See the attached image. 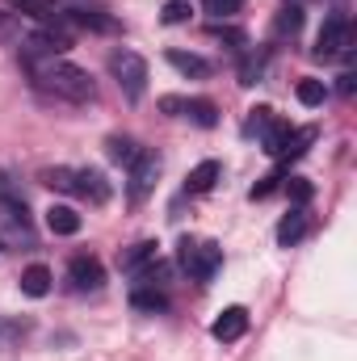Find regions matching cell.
<instances>
[{
    "label": "cell",
    "mask_w": 357,
    "mask_h": 361,
    "mask_svg": "<svg viewBox=\"0 0 357 361\" xmlns=\"http://www.w3.org/2000/svg\"><path fill=\"white\" fill-rule=\"evenodd\" d=\"M68 25H80V30H89V34H118L122 30V21L118 17H109V13H101V8H85V4H76V8H63L59 13Z\"/></svg>",
    "instance_id": "8fae6325"
},
{
    "label": "cell",
    "mask_w": 357,
    "mask_h": 361,
    "mask_svg": "<svg viewBox=\"0 0 357 361\" xmlns=\"http://www.w3.org/2000/svg\"><path fill=\"white\" fill-rule=\"evenodd\" d=\"M4 4L17 13H30V17H51V8H55V0H4Z\"/></svg>",
    "instance_id": "83f0119b"
},
{
    "label": "cell",
    "mask_w": 357,
    "mask_h": 361,
    "mask_svg": "<svg viewBox=\"0 0 357 361\" xmlns=\"http://www.w3.org/2000/svg\"><path fill=\"white\" fill-rule=\"evenodd\" d=\"M337 89L345 92V97H353V89H357V76H353V72H345V76H341V85H337Z\"/></svg>",
    "instance_id": "d6a6232c"
},
{
    "label": "cell",
    "mask_w": 357,
    "mask_h": 361,
    "mask_svg": "<svg viewBox=\"0 0 357 361\" xmlns=\"http://www.w3.org/2000/svg\"><path fill=\"white\" fill-rule=\"evenodd\" d=\"M34 332L30 319H17V315H0V353H13L25 336Z\"/></svg>",
    "instance_id": "ffe728a7"
},
{
    "label": "cell",
    "mask_w": 357,
    "mask_h": 361,
    "mask_svg": "<svg viewBox=\"0 0 357 361\" xmlns=\"http://www.w3.org/2000/svg\"><path fill=\"white\" fill-rule=\"evenodd\" d=\"M63 51H72V30L55 25V21L25 34V59H59Z\"/></svg>",
    "instance_id": "ba28073f"
},
{
    "label": "cell",
    "mask_w": 357,
    "mask_h": 361,
    "mask_svg": "<svg viewBox=\"0 0 357 361\" xmlns=\"http://www.w3.org/2000/svg\"><path fill=\"white\" fill-rule=\"evenodd\" d=\"M164 59L177 68L181 76H193V80H206V76L214 72V63H210V59H202V55H193V51H181V47H173Z\"/></svg>",
    "instance_id": "2e32d148"
},
{
    "label": "cell",
    "mask_w": 357,
    "mask_h": 361,
    "mask_svg": "<svg viewBox=\"0 0 357 361\" xmlns=\"http://www.w3.org/2000/svg\"><path fill=\"white\" fill-rule=\"evenodd\" d=\"M68 286H72L76 294H92V290H101V286H105V269H101V261H97V257H72V265H68Z\"/></svg>",
    "instance_id": "30bf717a"
},
{
    "label": "cell",
    "mask_w": 357,
    "mask_h": 361,
    "mask_svg": "<svg viewBox=\"0 0 357 361\" xmlns=\"http://www.w3.org/2000/svg\"><path fill=\"white\" fill-rule=\"evenodd\" d=\"M261 76H265V59H248L244 68H240V85H261Z\"/></svg>",
    "instance_id": "f546056e"
},
{
    "label": "cell",
    "mask_w": 357,
    "mask_h": 361,
    "mask_svg": "<svg viewBox=\"0 0 357 361\" xmlns=\"http://www.w3.org/2000/svg\"><path fill=\"white\" fill-rule=\"evenodd\" d=\"M0 219H4L8 227H17L21 235L30 231V206H25V197H21L13 185H4V189H0Z\"/></svg>",
    "instance_id": "5bb4252c"
},
{
    "label": "cell",
    "mask_w": 357,
    "mask_h": 361,
    "mask_svg": "<svg viewBox=\"0 0 357 361\" xmlns=\"http://www.w3.org/2000/svg\"><path fill=\"white\" fill-rule=\"evenodd\" d=\"M244 332H248V311H244V307H227V311H219V319L210 324V336L223 341V345L240 341Z\"/></svg>",
    "instance_id": "7c38bea8"
},
{
    "label": "cell",
    "mask_w": 357,
    "mask_h": 361,
    "mask_svg": "<svg viewBox=\"0 0 357 361\" xmlns=\"http://www.w3.org/2000/svg\"><path fill=\"white\" fill-rule=\"evenodd\" d=\"M286 193H290V202H294V206H307L315 189H311V180H307V177H290V185H286Z\"/></svg>",
    "instance_id": "f1b7e54d"
},
{
    "label": "cell",
    "mask_w": 357,
    "mask_h": 361,
    "mask_svg": "<svg viewBox=\"0 0 357 361\" xmlns=\"http://www.w3.org/2000/svg\"><path fill=\"white\" fill-rule=\"evenodd\" d=\"M307 227H311V223H307V206H294V210L277 223V244H282V248H294V244L307 235Z\"/></svg>",
    "instance_id": "e0dca14e"
},
{
    "label": "cell",
    "mask_w": 357,
    "mask_h": 361,
    "mask_svg": "<svg viewBox=\"0 0 357 361\" xmlns=\"http://www.w3.org/2000/svg\"><path fill=\"white\" fill-rule=\"evenodd\" d=\"M160 114L185 118V122H193V126H202V130L219 126V105L206 101V97H177V92H164V97H160Z\"/></svg>",
    "instance_id": "5b68a950"
},
{
    "label": "cell",
    "mask_w": 357,
    "mask_h": 361,
    "mask_svg": "<svg viewBox=\"0 0 357 361\" xmlns=\"http://www.w3.org/2000/svg\"><path fill=\"white\" fill-rule=\"evenodd\" d=\"M282 126V118L269 109V105H257V109H248V118H244V139H261V147H265V139Z\"/></svg>",
    "instance_id": "9a60e30c"
},
{
    "label": "cell",
    "mask_w": 357,
    "mask_h": 361,
    "mask_svg": "<svg viewBox=\"0 0 357 361\" xmlns=\"http://www.w3.org/2000/svg\"><path fill=\"white\" fill-rule=\"evenodd\" d=\"M4 185H8V180H4V173H0V189H4Z\"/></svg>",
    "instance_id": "836d02e7"
},
{
    "label": "cell",
    "mask_w": 357,
    "mask_h": 361,
    "mask_svg": "<svg viewBox=\"0 0 357 361\" xmlns=\"http://www.w3.org/2000/svg\"><path fill=\"white\" fill-rule=\"evenodd\" d=\"M349 47H353V25H349L345 13H332V17L320 25V34H315L311 55H315V59H337V55H349Z\"/></svg>",
    "instance_id": "52a82bcc"
},
{
    "label": "cell",
    "mask_w": 357,
    "mask_h": 361,
    "mask_svg": "<svg viewBox=\"0 0 357 361\" xmlns=\"http://www.w3.org/2000/svg\"><path fill=\"white\" fill-rule=\"evenodd\" d=\"M311 143H315V126H286V122H282V126L265 139V152L277 164H290V160H298Z\"/></svg>",
    "instance_id": "8992f818"
},
{
    "label": "cell",
    "mask_w": 357,
    "mask_h": 361,
    "mask_svg": "<svg viewBox=\"0 0 357 361\" xmlns=\"http://www.w3.org/2000/svg\"><path fill=\"white\" fill-rule=\"evenodd\" d=\"M294 97H298L307 109H315V105H324V97H328V85L307 76V80H298V85H294Z\"/></svg>",
    "instance_id": "d4e9b609"
},
{
    "label": "cell",
    "mask_w": 357,
    "mask_h": 361,
    "mask_svg": "<svg viewBox=\"0 0 357 361\" xmlns=\"http://www.w3.org/2000/svg\"><path fill=\"white\" fill-rule=\"evenodd\" d=\"M105 152H109V160H114V164H126V169H131V164H135V156H139L143 147H139L131 135H109V139H105Z\"/></svg>",
    "instance_id": "603a6c76"
},
{
    "label": "cell",
    "mask_w": 357,
    "mask_h": 361,
    "mask_svg": "<svg viewBox=\"0 0 357 361\" xmlns=\"http://www.w3.org/2000/svg\"><path fill=\"white\" fill-rule=\"evenodd\" d=\"M303 30V4H286L273 21V38H294Z\"/></svg>",
    "instance_id": "cb8c5ba5"
},
{
    "label": "cell",
    "mask_w": 357,
    "mask_h": 361,
    "mask_svg": "<svg viewBox=\"0 0 357 361\" xmlns=\"http://www.w3.org/2000/svg\"><path fill=\"white\" fill-rule=\"evenodd\" d=\"M42 185H51L55 193H72V197H85L92 206H105L109 202V180L101 169H68V164H55L42 173Z\"/></svg>",
    "instance_id": "7a4b0ae2"
},
{
    "label": "cell",
    "mask_w": 357,
    "mask_h": 361,
    "mask_svg": "<svg viewBox=\"0 0 357 361\" xmlns=\"http://www.w3.org/2000/svg\"><path fill=\"white\" fill-rule=\"evenodd\" d=\"M25 68H30L34 89H42L47 97H55V101L85 105V101H92V92H97L89 72L76 68V63H68V59H25Z\"/></svg>",
    "instance_id": "6da1fadb"
},
{
    "label": "cell",
    "mask_w": 357,
    "mask_h": 361,
    "mask_svg": "<svg viewBox=\"0 0 357 361\" xmlns=\"http://www.w3.org/2000/svg\"><path fill=\"white\" fill-rule=\"evenodd\" d=\"M47 227H51V235H76L80 231V214L72 206H51L47 210Z\"/></svg>",
    "instance_id": "7402d4cb"
},
{
    "label": "cell",
    "mask_w": 357,
    "mask_h": 361,
    "mask_svg": "<svg viewBox=\"0 0 357 361\" xmlns=\"http://www.w3.org/2000/svg\"><path fill=\"white\" fill-rule=\"evenodd\" d=\"M219 177H223V164H219V160H202V164L189 169V177H185V193H206V189H214V180Z\"/></svg>",
    "instance_id": "ac0fdd59"
},
{
    "label": "cell",
    "mask_w": 357,
    "mask_h": 361,
    "mask_svg": "<svg viewBox=\"0 0 357 361\" xmlns=\"http://www.w3.org/2000/svg\"><path fill=\"white\" fill-rule=\"evenodd\" d=\"M21 38V21L13 13H0V42H17Z\"/></svg>",
    "instance_id": "4dcf8cb0"
},
{
    "label": "cell",
    "mask_w": 357,
    "mask_h": 361,
    "mask_svg": "<svg viewBox=\"0 0 357 361\" xmlns=\"http://www.w3.org/2000/svg\"><path fill=\"white\" fill-rule=\"evenodd\" d=\"M131 307L156 315V311H169V294H164V286H135L131 290Z\"/></svg>",
    "instance_id": "d6986e66"
},
{
    "label": "cell",
    "mask_w": 357,
    "mask_h": 361,
    "mask_svg": "<svg viewBox=\"0 0 357 361\" xmlns=\"http://www.w3.org/2000/svg\"><path fill=\"white\" fill-rule=\"evenodd\" d=\"M156 177H160V156L143 147V152L135 156V164H131V180H126V193H131V202H143V197L156 189Z\"/></svg>",
    "instance_id": "9c48e42d"
},
{
    "label": "cell",
    "mask_w": 357,
    "mask_h": 361,
    "mask_svg": "<svg viewBox=\"0 0 357 361\" xmlns=\"http://www.w3.org/2000/svg\"><path fill=\"white\" fill-rule=\"evenodd\" d=\"M277 185H282V173H269V177H261L257 185H253V197H269Z\"/></svg>",
    "instance_id": "1f68e13d"
},
{
    "label": "cell",
    "mask_w": 357,
    "mask_h": 361,
    "mask_svg": "<svg viewBox=\"0 0 357 361\" xmlns=\"http://www.w3.org/2000/svg\"><path fill=\"white\" fill-rule=\"evenodd\" d=\"M21 294H30V298H47L51 294V269L47 265H25V273H21Z\"/></svg>",
    "instance_id": "44dd1931"
},
{
    "label": "cell",
    "mask_w": 357,
    "mask_h": 361,
    "mask_svg": "<svg viewBox=\"0 0 357 361\" xmlns=\"http://www.w3.org/2000/svg\"><path fill=\"white\" fill-rule=\"evenodd\" d=\"M294 4H298V0H294Z\"/></svg>",
    "instance_id": "e575fe53"
},
{
    "label": "cell",
    "mask_w": 357,
    "mask_h": 361,
    "mask_svg": "<svg viewBox=\"0 0 357 361\" xmlns=\"http://www.w3.org/2000/svg\"><path fill=\"white\" fill-rule=\"evenodd\" d=\"M189 13H193V8H189V0H169V4L160 8V21H164V25H185V21H189Z\"/></svg>",
    "instance_id": "484cf974"
},
{
    "label": "cell",
    "mask_w": 357,
    "mask_h": 361,
    "mask_svg": "<svg viewBox=\"0 0 357 361\" xmlns=\"http://www.w3.org/2000/svg\"><path fill=\"white\" fill-rule=\"evenodd\" d=\"M202 8H206L214 21H219V17L227 21V17H236V13L244 8V0H202Z\"/></svg>",
    "instance_id": "4316f807"
},
{
    "label": "cell",
    "mask_w": 357,
    "mask_h": 361,
    "mask_svg": "<svg viewBox=\"0 0 357 361\" xmlns=\"http://www.w3.org/2000/svg\"><path fill=\"white\" fill-rule=\"evenodd\" d=\"M109 76L118 80V89L126 92V101H143V92H147V63H143V55L114 51L109 55Z\"/></svg>",
    "instance_id": "277c9868"
},
{
    "label": "cell",
    "mask_w": 357,
    "mask_h": 361,
    "mask_svg": "<svg viewBox=\"0 0 357 361\" xmlns=\"http://www.w3.org/2000/svg\"><path fill=\"white\" fill-rule=\"evenodd\" d=\"M177 265L189 273L193 281L206 286V281L219 273V265H223V248H219L214 240H189V235H185L177 244Z\"/></svg>",
    "instance_id": "3957f363"
},
{
    "label": "cell",
    "mask_w": 357,
    "mask_h": 361,
    "mask_svg": "<svg viewBox=\"0 0 357 361\" xmlns=\"http://www.w3.org/2000/svg\"><path fill=\"white\" fill-rule=\"evenodd\" d=\"M156 261H160V244H156V240H139V244H131V248L118 257V269L135 277V273H143L147 265H156Z\"/></svg>",
    "instance_id": "4fadbf2b"
}]
</instances>
